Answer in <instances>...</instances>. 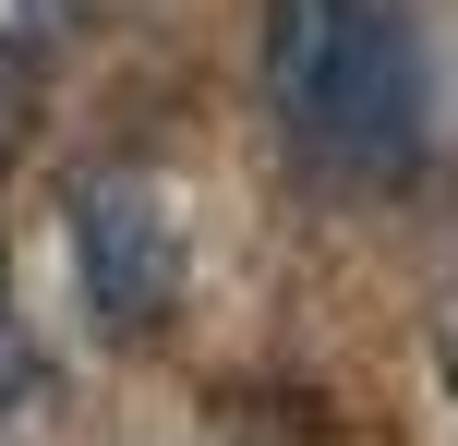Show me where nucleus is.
Instances as JSON below:
<instances>
[{
	"label": "nucleus",
	"instance_id": "obj_5",
	"mask_svg": "<svg viewBox=\"0 0 458 446\" xmlns=\"http://www.w3.org/2000/svg\"><path fill=\"white\" fill-rule=\"evenodd\" d=\"M37 13H85V0H37Z\"/></svg>",
	"mask_w": 458,
	"mask_h": 446
},
{
	"label": "nucleus",
	"instance_id": "obj_1",
	"mask_svg": "<svg viewBox=\"0 0 458 446\" xmlns=\"http://www.w3.org/2000/svg\"><path fill=\"white\" fill-rule=\"evenodd\" d=\"M266 109L338 181H386L422 145V48L398 0H277L266 13Z\"/></svg>",
	"mask_w": 458,
	"mask_h": 446
},
{
	"label": "nucleus",
	"instance_id": "obj_2",
	"mask_svg": "<svg viewBox=\"0 0 458 446\" xmlns=\"http://www.w3.org/2000/svg\"><path fill=\"white\" fill-rule=\"evenodd\" d=\"M72 290L109 338H157L182 302V230H169V193L109 169V181L72 193Z\"/></svg>",
	"mask_w": 458,
	"mask_h": 446
},
{
	"label": "nucleus",
	"instance_id": "obj_3",
	"mask_svg": "<svg viewBox=\"0 0 458 446\" xmlns=\"http://www.w3.org/2000/svg\"><path fill=\"white\" fill-rule=\"evenodd\" d=\"M24 399H37V350H24V314L0 290V410H24Z\"/></svg>",
	"mask_w": 458,
	"mask_h": 446
},
{
	"label": "nucleus",
	"instance_id": "obj_4",
	"mask_svg": "<svg viewBox=\"0 0 458 446\" xmlns=\"http://www.w3.org/2000/svg\"><path fill=\"white\" fill-rule=\"evenodd\" d=\"M24 109H37V72L0 48V145H24Z\"/></svg>",
	"mask_w": 458,
	"mask_h": 446
}]
</instances>
